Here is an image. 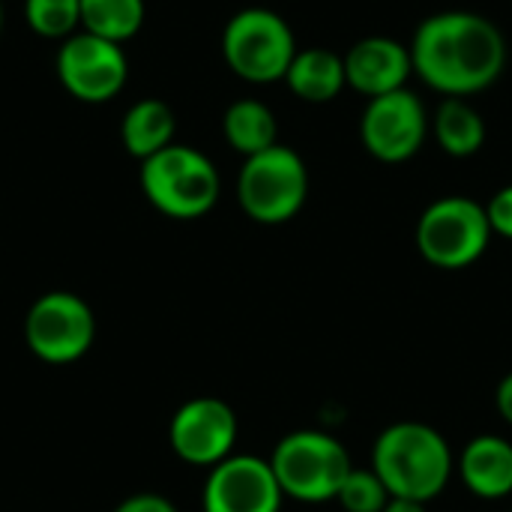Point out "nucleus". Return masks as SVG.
<instances>
[{
  "instance_id": "1",
  "label": "nucleus",
  "mask_w": 512,
  "mask_h": 512,
  "mask_svg": "<svg viewBox=\"0 0 512 512\" xmlns=\"http://www.w3.org/2000/svg\"><path fill=\"white\" fill-rule=\"evenodd\" d=\"M411 60L432 90L465 99L498 81L507 63V42L483 15L438 12L417 27Z\"/></svg>"
},
{
  "instance_id": "2",
  "label": "nucleus",
  "mask_w": 512,
  "mask_h": 512,
  "mask_svg": "<svg viewBox=\"0 0 512 512\" xmlns=\"http://www.w3.org/2000/svg\"><path fill=\"white\" fill-rule=\"evenodd\" d=\"M372 471L381 477L390 498L429 504L447 489L456 459L435 426L402 420L378 435L372 447Z\"/></svg>"
},
{
  "instance_id": "3",
  "label": "nucleus",
  "mask_w": 512,
  "mask_h": 512,
  "mask_svg": "<svg viewBox=\"0 0 512 512\" xmlns=\"http://www.w3.org/2000/svg\"><path fill=\"white\" fill-rule=\"evenodd\" d=\"M141 192L168 219L207 216L222 192L216 165L195 147L171 144L141 162Z\"/></svg>"
},
{
  "instance_id": "4",
  "label": "nucleus",
  "mask_w": 512,
  "mask_h": 512,
  "mask_svg": "<svg viewBox=\"0 0 512 512\" xmlns=\"http://www.w3.org/2000/svg\"><path fill=\"white\" fill-rule=\"evenodd\" d=\"M270 468L285 498L303 504H324L336 501L354 465L342 441L318 429H300L276 444Z\"/></svg>"
},
{
  "instance_id": "5",
  "label": "nucleus",
  "mask_w": 512,
  "mask_h": 512,
  "mask_svg": "<svg viewBox=\"0 0 512 512\" xmlns=\"http://www.w3.org/2000/svg\"><path fill=\"white\" fill-rule=\"evenodd\" d=\"M309 195V171L297 150L273 144L246 156L237 177V201L243 213L261 225H282L294 219Z\"/></svg>"
},
{
  "instance_id": "6",
  "label": "nucleus",
  "mask_w": 512,
  "mask_h": 512,
  "mask_svg": "<svg viewBox=\"0 0 512 512\" xmlns=\"http://www.w3.org/2000/svg\"><path fill=\"white\" fill-rule=\"evenodd\" d=\"M222 54L234 75L252 84H270L288 75L297 57V39L288 21L273 9H240L222 33Z\"/></svg>"
},
{
  "instance_id": "7",
  "label": "nucleus",
  "mask_w": 512,
  "mask_h": 512,
  "mask_svg": "<svg viewBox=\"0 0 512 512\" xmlns=\"http://www.w3.org/2000/svg\"><path fill=\"white\" fill-rule=\"evenodd\" d=\"M492 225L480 201L450 195L429 204L417 222L420 255L441 270H465L489 249Z\"/></svg>"
},
{
  "instance_id": "8",
  "label": "nucleus",
  "mask_w": 512,
  "mask_h": 512,
  "mask_svg": "<svg viewBox=\"0 0 512 512\" xmlns=\"http://www.w3.org/2000/svg\"><path fill=\"white\" fill-rule=\"evenodd\" d=\"M27 348L51 366L81 360L96 339V315L84 297L72 291L42 294L24 318Z\"/></svg>"
},
{
  "instance_id": "9",
  "label": "nucleus",
  "mask_w": 512,
  "mask_h": 512,
  "mask_svg": "<svg viewBox=\"0 0 512 512\" xmlns=\"http://www.w3.org/2000/svg\"><path fill=\"white\" fill-rule=\"evenodd\" d=\"M54 72L60 87L87 105L111 102L129 78V60L123 45L99 39L93 33H72L60 42L54 57Z\"/></svg>"
},
{
  "instance_id": "10",
  "label": "nucleus",
  "mask_w": 512,
  "mask_h": 512,
  "mask_svg": "<svg viewBox=\"0 0 512 512\" xmlns=\"http://www.w3.org/2000/svg\"><path fill=\"white\" fill-rule=\"evenodd\" d=\"M363 147L387 165L408 162L426 141V108L411 90H393L369 99L360 120Z\"/></svg>"
},
{
  "instance_id": "11",
  "label": "nucleus",
  "mask_w": 512,
  "mask_h": 512,
  "mask_svg": "<svg viewBox=\"0 0 512 512\" xmlns=\"http://www.w3.org/2000/svg\"><path fill=\"white\" fill-rule=\"evenodd\" d=\"M171 450L198 468H213L234 456L237 444V414L228 402L216 396H198L177 408L168 426Z\"/></svg>"
},
{
  "instance_id": "12",
  "label": "nucleus",
  "mask_w": 512,
  "mask_h": 512,
  "mask_svg": "<svg viewBox=\"0 0 512 512\" xmlns=\"http://www.w3.org/2000/svg\"><path fill=\"white\" fill-rule=\"evenodd\" d=\"M282 501L270 459L258 456H228L204 483V512H279Z\"/></svg>"
},
{
  "instance_id": "13",
  "label": "nucleus",
  "mask_w": 512,
  "mask_h": 512,
  "mask_svg": "<svg viewBox=\"0 0 512 512\" xmlns=\"http://www.w3.org/2000/svg\"><path fill=\"white\" fill-rule=\"evenodd\" d=\"M414 72L411 48L387 36H369L351 45L345 54V78L348 87L363 93L366 99L402 90L408 75Z\"/></svg>"
},
{
  "instance_id": "14",
  "label": "nucleus",
  "mask_w": 512,
  "mask_h": 512,
  "mask_svg": "<svg viewBox=\"0 0 512 512\" xmlns=\"http://www.w3.org/2000/svg\"><path fill=\"white\" fill-rule=\"evenodd\" d=\"M456 468L465 489L483 501L512 495V444L501 435H477L468 441Z\"/></svg>"
},
{
  "instance_id": "15",
  "label": "nucleus",
  "mask_w": 512,
  "mask_h": 512,
  "mask_svg": "<svg viewBox=\"0 0 512 512\" xmlns=\"http://www.w3.org/2000/svg\"><path fill=\"white\" fill-rule=\"evenodd\" d=\"M177 135V117L162 99H138L120 120V141L129 156L150 159L159 150L171 147Z\"/></svg>"
},
{
  "instance_id": "16",
  "label": "nucleus",
  "mask_w": 512,
  "mask_h": 512,
  "mask_svg": "<svg viewBox=\"0 0 512 512\" xmlns=\"http://www.w3.org/2000/svg\"><path fill=\"white\" fill-rule=\"evenodd\" d=\"M285 81L294 90V96L306 102H330L348 84L345 57H339L330 48H303L297 51Z\"/></svg>"
},
{
  "instance_id": "17",
  "label": "nucleus",
  "mask_w": 512,
  "mask_h": 512,
  "mask_svg": "<svg viewBox=\"0 0 512 512\" xmlns=\"http://www.w3.org/2000/svg\"><path fill=\"white\" fill-rule=\"evenodd\" d=\"M222 132H225L228 144L243 156H255V153L279 144L276 141V135H279L276 114L258 99H237L234 105H228V111L222 117Z\"/></svg>"
},
{
  "instance_id": "18",
  "label": "nucleus",
  "mask_w": 512,
  "mask_h": 512,
  "mask_svg": "<svg viewBox=\"0 0 512 512\" xmlns=\"http://www.w3.org/2000/svg\"><path fill=\"white\" fill-rule=\"evenodd\" d=\"M435 135H438V144L450 156L465 159V156H474L483 147L486 123L477 114V108H471L465 99L447 96L435 111Z\"/></svg>"
},
{
  "instance_id": "19",
  "label": "nucleus",
  "mask_w": 512,
  "mask_h": 512,
  "mask_svg": "<svg viewBox=\"0 0 512 512\" xmlns=\"http://www.w3.org/2000/svg\"><path fill=\"white\" fill-rule=\"evenodd\" d=\"M144 15V0H81V30L117 45L141 30Z\"/></svg>"
},
{
  "instance_id": "20",
  "label": "nucleus",
  "mask_w": 512,
  "mask_h": 512,
  "mask_svg": "<svg viewBox=\"0 0 512 512\" xmlns=\"http://www.w3.org/2000/svg\"><path fill=\"white\" fill-rule=\"evenodd\" d=\"M24 21L42 39H69L81 27V0H24Z\"/></svg>"
},
{
  "instance_id": "21",
  "label": "nucleus",
  "mask_w": 512,
  "mask_h": 512,
  "mask_svg": "<svg viewBox=\"0 0 512 512\" xmlns=\"http://www.w3.org/2000/svg\"><path fill=\"white\" fill-rule=\"evenodd\" d=\"M336 501L345 512H384L390 504V492L372 468H351Z\"/></svg>"
},
{
  "instance_id": "22",
  "label": "nucleus",
  "mask_w": 512,
  "mask_h": 512,
  "mask_svg": "<svg viewBox=\"0 0 512 512\" xmlns=\"http://www.w3.org/2000/svg\"><path fill=\"white\" fill-rule=\"evenodd\" d=\"M486 213H489L492 234L512 240V186H504L492 195V201L486 204Z\"/></svg>"
},
{
  "instance_id": "23",
  "label": "nucleus",
  "mask_w": 512,
  "mask_h": 512,
  "mask_svg": "<svg viewBox=\"0 0 512 512\" xmlns=\"http://www.w3.org/2000/svg\"><path fill=\"white\" fill-rule=\"evenodd\" d=\"M114 512H177V507L162 498V495H153V492H141V495H132L126 498L123 504H117Z\"/></svg>"
},
{
  "instance_id": "24",
  "label": "nucleus",
  "mask_w": 512,
  "mask_h": 512,
  "mask_svg": "<svg viewBox=\"0 0 512 512\" xmlns=\"http://www.w3.org/2000/svg\"><path fill=\"white\" fill-rule=\"evenodd\" d=\"M495 405H498V414L504 417V423L512 426V372L501 378L498 393H495Z\"/></svg>"
},
{
  "instance_id": "25",
  "label": "nucleus",
  "mask_w": 512,
  "mask_h": 512,
  "mask_svg": "<svg viewBox=\"0 0 512 512\" xmlns=\"http://www.w3.org/2000/svg\"><path fill=\"white\" fill-rule=\"evenodd\" d=\"M384 512H426V504L420 501H408V498H390V504Z\"/></svg>"
},
{
  "instance_id": "26",
  "label": "nucleus",
  "mask_w": 512,
  "mask_h": 512,
  "mask_svg": "<svg viewBox=\"0 0 512 512\" xmlns=\"http://www.w3.org/2000/svg\"><path fill=\"white\" fill-rule=\"evenodd\" d=\"M0 30H3V6H0Z\"/></svg>"
}]
</instances>
